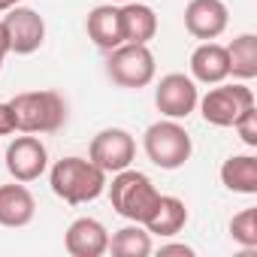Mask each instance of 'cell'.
<instances>
[{
  "label": "cell",
  "mask_w": 257,
  "mask_h": 257,
  "mask_svg": "<svg viewBox=\"0 0 257 257\" xmlns=\"http://www.w3.org/2000/svg\"><path fill=\"white\" fill-rule=\"evenodd\" d=\"M16 127L25 134H55L67 121V103L58 91H25L10 100Z\"/></svg>",
  "instance_id": "3"
},
{
  "label": "cell",
  "mask_w": 257,
  "mask_h": 257,
  "mask_svg": "<svg viewBox=\"0 0 257 257\" xmlns=\"http://www.w3.org/2000/svg\"><path fill=\"white\" fill-rule=\"evenodd\" d=\"M19 127H16V112L10 103H0V137H10L16 134Z\"/></svg>",
  "instance_id": "23"
},
{
  "label": "cell",
  "mask_w": 257,
  "mask_h": 257,
  "mask_svg": "<svg viewBox=\"0 0 257 257\" xmlns=\"http://www.w3.org/2000/svg\"><path fill=\"white\" fill-rule=\"evenodd\" d=\"M4 31H7L10 52H16V55H34L43 46V40H46V22H43V16L37 10H28V7L7 10Z\"/></svg>",
  "instance_id": "8"
},
{
  "label": "cell",
  "mask_w": 257,
  "mask_h": 257,
  "mask_svg": "<svg viewBox=\"0 0 257 257\" xmlns=\"http://www.w3.org/2000/svg\"><path fill=\"white\" fill-rule=\"evenodd\" d=\"M121 31H124V43H137V46H149V40H155L158 34V16L152 7L146 4H131L121 7Z\"/></svg>",
  "instance_id": "16"
},
{
  "label": "cell",
  "mask_w": 257,
  "mask_h": 257,
  "mask_svg": "<svg viewBox=\"0 0 257 257\" xmlns=\"http://www.w3.org/2000/svg\"><path fill=\"white\" fill-rule=\"evenodd\" d=\"M64 248L73 257H100L109 251V233L100 221L94 218H76L67 227L64 236Z\"/></svg>",
  "instance_id": "12"
},
{
  "label": "cell",
  "mask_w": 257,
  "mask_h": 257,
  "mask_svg": "<svg viewBox=\"0 0 257 257\" xmlns=\"http://www.w3.org/2000/svg\"><path fill=\"white\" fill-rule=\"evenodd\" d=\"M227 58H230V73L236 79H254L257 76V37L254 34H242L227 46Z\"/></svg>",
  "instance_id": "20"
},
{
  "label": "cell",
  "mask_w": 257,
  "mask_h": 257,
  "mask_svg": "<svg viewBox=\"0 0 257 257\" xmlns=\"http://www.w3.org/2000/svg\"><path fill=\"white\" fill-rule=\"evenodd\" d=\"M10 55V43H7V31H4V22H0V67H4V58Z\"/></svg>",
  "instance_id": "25"
},
{
  "label": "cell",
  "mask_w": 257,
  "mask_h": 257,
  "mask_svg": "<svg viewBox=\"0 0 257 257\" xmlns=\"http://www.w3.org/2000/svg\"><path fill=\"white\" fill-rule=\"evenodd\" d=\"M185 224H188V209H185V203H182L179 197H164V194H161V203H158L155 215H152L143 227H146L149 233H155V236H176Z\"/></svg>",
  "instance_id": "18"
},
{
  "label": "cell",
  "mask_w": 257,
  "mask_h": 257,
  "mask_svg": "<svg viewBox=\"0 0 257 257\" xmlns=\"http://www.w3.org/2000/svg\"><path fill=\"white\" fill-rule=\"evenodd\" d=\"M112 4H131V0H112Z\"/></svg>",
  "instance_id": "27"
},
{
  "label": "cell",
  "mask_w": 257,
  "mask_h": 257,
  "mask_svg": "<svg viewBox=\"0 0 257 257\" xmlns=\"http://www.w3.org/2000/svg\"><path fill=\"white\" fill-rule=\"evenodd\" d=\"M227 22H230V13L224 0H191L185 7V28L191 37L203 43L218 40L227 31Z\"/></svg>",
  "instance_id": "10"
},
{
  "label": "cell",
  "mask_w": 257,
  "mask_h": 257,
  "mask_svg": "<svg viewBox=\"0 0 257 257\" xmlns=\"http://www.w3.org/2000/svg\"><path fill=\"white\" fill-rule=\"evenodd\" d=\"M230 236L245 245V248H254L257 245V209H242L239 215H233L230 221Z\"/></svg>",
  "instance_id": "21"
},
{
  "label": "cell",
  "mask_w": 257,
  "mask_h": 257,
  "mask_svg": "<svg viewBox=\"0 0 257 257\" xmlns=\"http://www.w3.org/2000/svg\"><path fill=\"white\" fill-rule=\"evenodd\" d=\"M143 149H146V155H149V161L155 167H161V170H179L191 158L194 146H191V137H188L185 127L179 121L167 118V121H158V124H152L149 131H146Z\"/></svg>",
  "instance_id": "4"
},
{
  "label": "cell",
  "mask_w": 257,
  "mask_h": 257,
  "mask_svg": "<svg viewBox=\"0 0 257 257\" xmlns=\"http://www.w3.org/2000/svg\"><path fill=\"white\" fill-rule=\"evenodd\" d=\"M106 73L115 85L121 88H146L155 79V55L149 52V46H137V43H121L118 49L109 52L106 61Z\"/></svg>",
  "instance_id": "5"
},
{
  "label": "cell",
  "mask_w": 257,
  "mask_h": 257,
  "mask_svg": "<svg viewBox=\"0 0 257 257\" xmlns=\"http://www.w3.org/2000/svg\"><path fill=\"white\" fill-rule=\"evenodd\" d=\"M19 4H22V0H0V13H7V10H13Z\"/></svg>",
  "instance_id": "26"
},
{
  "label": "cell",
  "mask_w": 257,
  "mask_h": 257,
  "mask_svg": "<svg viewBox=\"0 0 257 257\" xmlns=\"http://www.w3.org/2000/svg\"><path fill=\"white\" fill-rule=\"evenodd\" d=\"M49 167V152L37 137H19L7 149V170L16 182H34L46 173Z\"/></svg>",
  "instance_id": "11"
},
{
  "label": "cell",
  "mask_w": 257,
  "mask_h": 257,
  "mask_svg": "<svg viewBox=\"0 0 257 257\" xmlns=\"http://www.w3.org/2000/svg\"><path fill=\"white\" fill-rule=\"evenodd\" d=\"M197 103H200L197 85L185 73H170L155 88V106H158V112L167 115V118H173V121L188 118L197 109Z\"/></svg>",
  "instance_id": "9"
},
{
  "label": "cell",
  "mask_w": 257,
  "mask_h": 257,
  "mask_svg": "<svg viewBox=\"0 0 257 257\" xmlns=\"http://www.w3.org/2000/svg\"><path fill=\"white\" fill-rule=\"evenodd\" d=\"M221 182L233 194H257V158L254 155H233L221 164Z\"/></svg>",
  "instance_id": "17"
},
{
  "label": "cell",
  "mask_w": 257,
  "mask_h": 257,
  "mask_svg": "<svg viewBox=\"0 0 257 257\" xmlns=\"http://www.w3.org/2000/svg\"><path fill=\"white\" fill-rule=\"evenodd\" d=\"M109 200L121 218L134 221V224H146L161 203V191L155 188V182L146 173L127 167V170L115 173V179L109 185Z\"/></svg>",
  "instance_id": "1"
},
{
  "label": "cell",
  "mask_w": 257,
  "mask_h": 257,
  "mask_svg": "<svg viewBox=\"0 0 257 257\" xmlns=\"http://www.w3.org/2000/svg\"><path fill=\"white\" fill-rule=\"evenodd\" d=\"M191 76L203 85H221L230 76V58H227V46L218 43H203L194 49L191 55Z\"/></svg>",
  "instance_id": "14"
},
{
  "label": "cell",
  "mask_w": 257,
  "mask_h": 257,
  "mask_svg": "<svg viewBox=\"0 0 257 257\" xmlns=\"http://www.w3.org/2000/svg\"><path fill=\"white\" fill-rule=\"evenodd\" d=\"M88 37L97 49L103 52H112L124 43V31H121V7H112V4H103V7H94L88 13Z\"/></svg>",
  "instance_id": "15"
},
{
  "label": "cell",
  "mask_w": 257,
  "mask_h": 257,
  "mask_svg": "<svg viewBox=\"0 0 257 257\" xmlns=\"http://www.w3.org/2000/svg\"><path fill=\"white\" fill-rule=\"evenodd\" d=\"M49 182H52V191L70 206L91 203L106 191V173L88 158H61L52 167Z\"/></svg>",
  "instance_id": "2"
},
{
  "label": "cell",
  "mask_w": 257,
  "mask_h": 257,
  "mask_svg": "<svg viewBox=\"0 0 257 257\" xmlns=\"http://www.w3.org/2000/svg\"><path fill=\"white\" fill-rule=\"evenodd\" d=\"M37 215L34 194L25 188V182L0 185V227H28Z\"/></svg>",
  "instance_id": "13"
},
{
  "label": "cell",
  "mask_w": 257,
  "mask_h": 257,
  "mask_svg": "<svg viewBox=\"0 0 257 257\" xmlns=\"http://www.w3.org/2000/svg\"><path fill=\"white\" fill-rule=\"evenodd\" d=\"M251 106H254V94L245 85H221L200 100V112L206 124H215V127H233V121Z\"/></svg>",
  "instance_id": "7"
},
{
  "label": "cell",
  "mask_w": 257,
  "mask_h": 257,
  "mask_svg": "<svg viewBox=\"0 0 257 257\" xmlns=\"http://www.w3.org/2000/svg\"><path fill=\"white\" fill-rule=\"evenodd\" d=\"M167 254H182V257H194V248H188V245H164V248H161V257H167Z\"/></svg>",
  "instance_id": "24"
},
{
  "label": "cell",
  "mask_w": 257,
  "mask_h": 257,
  "mask_svg": "<svg viewBox=\"0 0 257 257\" xmlns=\"http://www.w3.org/2000/svg\"><path fill=\"white\" fill-rule=\"evenodd\" d=\"M233 127L239 131V137H242V143H245V146L257 149V109H254V106H251V109H245V112L233 121Z\"/></svg>",
  "instance_id": "22"
},
{
  "label": "cell",
  "mask_w": 257,
  "mask_h": 257,
  "mask_svg": "<svg viewBox=\"0 0 257 257\" xmlns=\"http://www.w3.org/2000/svg\"><path fill=\"white\" fill-rule=\"evenodd\" d=\"M109 251L115 257H149L152 254V233L143 230L140 224L121 227L115 230V236L109 239Z\"/></svg>",
  "instance_id": "19"
},
{
  "label": "cell",
  "mask_w": 257,
  "mask_h": 257,
  "mask_svg": "<svg viewBox=\"0 0 257 257\" xmlns=\"http://www.w3.org/2000/svg\"><path fill=\"white\" fill-rule=\"evenodd\" d=\"M134 158H137V143L127 131H121V127H106V131H100L91 140V149H88V161H94L106 176L127 170L134 164Z\"/></svg>",
  "instance_id": "6"
}]
</instances>
